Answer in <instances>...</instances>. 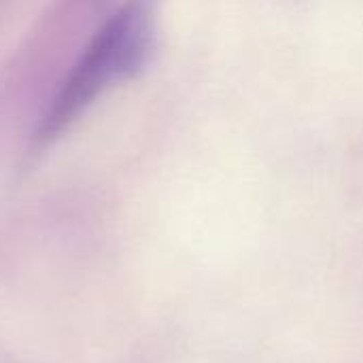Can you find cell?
Returning a JSON list of instances; mask_svg holds the SVG:
<instances>
[{
    "label": "cell",
    "mask_w": 363,
    "mask_h": 363,
    "mask_svg": "<svg viewBox=\"0 0 363 363\" xmlns=\"http://www.w3.org/2000/svg\"><path fill=\"white\" fill-rule=\"evenodd\" d=\"M157 43L160 0L115 2L53 83L30 132V151L57 145L102 98L145 72Z\"/></svg>",
    "instance_id": "obj_1"
}]
</instances>
